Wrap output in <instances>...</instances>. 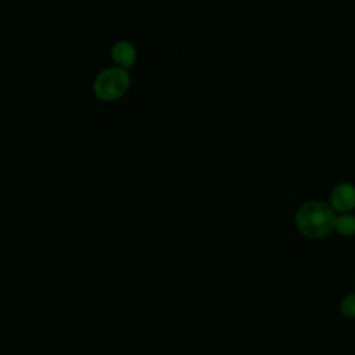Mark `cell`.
Returning a JSON list of instances; mask_svg holds the SVG:
<instances>
[{
    "instance_id": "obj_1",
    "label": "cell",
    "mask_w": 355,
    "mask_h": 355,
    "mask_svg": "<svg viewBox=\"0 0 355 355\" xmlns=\"http://www.w3.org/2000/svg\"><path fill=\"white\" fill-rule=\"evenodd\" d=\"M298 229L309 237H322L330 233L336 226V215L333 208L319 200L304 202L295 214Z\"/></svg>"
},
{
    "instance_id": "obj_2",
    "label": "cell",
    "mask_w": 355,
    "mask_h": 355,
    "mask_svg": "<svg viewBox=\"0 0 355 355\" xmlns=\"http://www.w3.org/2000/svg\"><path fill=\"white\" fill-rule=\"evenodd\" d=\"M129 86V75L122 68H107L101 71L94 82V90L97 96L105 100L119 97Z\"/></svg>"
},
{
    "instance_id": "obj_3",
    "label": "cell",
    "mask_w": 355,
    "mask_h": 355,
    "mask_svg": "<svg viewBox=\"0 0 355 355\" xmlns=\"http://www.w3.org/2000/svg\"><path fill=\"white\" fill-rule=\"evenodd\" d=\"M330 201L338 211H349L355 207V186L349 182L338 183L330 193Z\"/></svg>"
},
{
    "instance_id": "obj_5",
    "label": "cell",
    "mask_w": 355,
    "mask_h": 355,
    "mask_svg": "<svg viewBox=\"0 0 355 355\" xmlns=\"http://www.w3.org/2000/svg\"><path fill=\"white\" fill-rule=\"evenodd\" d=\"M336 227L341 234L351 236L355 234V215L352 214H343L336 218Z\"/></svg>"
},
{
    "instance_id": "obj_6",
    "label": "cell",
    "mask_w": 355,
    "mask_h": 355,
    "mask_svg": "<svg viewBox=\"0 0 355 355\" xmlns=\"http://www.w3.org/2000/svg\"><path fill=\"white\" fill-rule=\"evenodd\" d=\"M341 312L348 318H355V293L345 295L340 302Z\"/></svg>"
},
{
    "instance_id": "obj_4",
    "label": "cell",
    "mask_w": 355,
    "mask_h": 355,
    "mask_svg": "<svg viewBox=\"0 0 355 355\" xmlns=\"http://www.w3.org/2000/svg\"><path fill=\"white\" fill-rule=\"evenodd\" d=\"M112 55L116 62L122 64L123 67H129L135 61L136 50L132 43H129L126 40H119L112 47Z\"/></svg>"
}]
</instances>
